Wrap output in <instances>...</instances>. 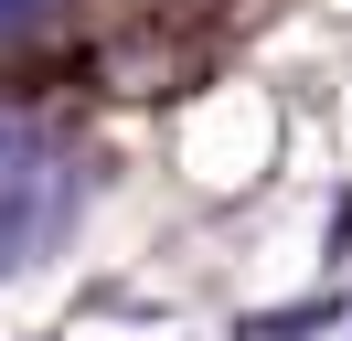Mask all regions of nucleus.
Segmentation results:
<instances>
[{
	"label": "nucleus",
	"mask_w": 352,
	"mask_h": 341,
	"mask_svg": "<svg viewBox=\"0 0 352 341\" xmlns=\"http://www.w3.org/2000/svg\"><path fill=\"white\" fill-rule=\"evenodd\" d=\"M75 203H86L75 160H65V149H54L32 118H11V107H0V277L43 267V256L65 245Z\"/></svg>",
	"instance_id": "obj_1"
},
{
	"label": "nucleus",
	"mask_w": 352,
	"mask_h": 341,
	"mask_svg": "<svg viewBox=\"0 0 352 341\" xmlns=\"http://www.w3.org/2000/svg\"><path fill=\"white\" fill-rule=\"evenodd\" d=\"M22 11H32V0H0V21H22Z\"/></svg>",
	"instance_id": "obj_2"
}]
</instances>
